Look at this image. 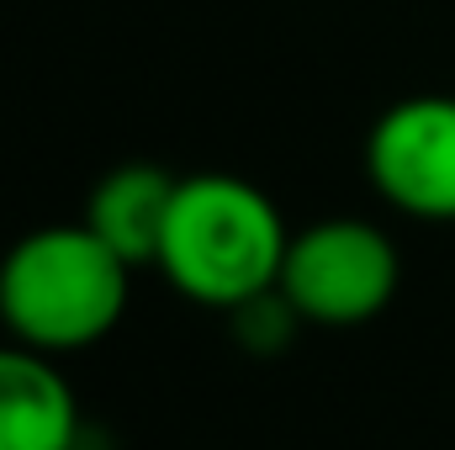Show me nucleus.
<instances>
[{
	"instance_id": "5",
	"label": "nucleus",
	"mask_w": 455,
	"mask_h": 450,
	"mask_svg": "<svg viewBox=\"0 0 455 450\" xmlns=\"http://www.w3.org/2000/svg\"><path fill=\"white\" fill-rule=\"evenodd\" d=\"M0 450H80V403L43 350L0 344Z\"/></svg>"
},
{
	"instance_id": "1",
	"label": "nucleus",
	"mask_w": 455,
	"mask_h": 450,
	"mask_svg": "<svg viewBox=\"0 0 455 450\" xmlns=\"http://www.w3.org/2000/svg\"><path fill=\"white\" fill-rule=\"evenodd\" d=\"M286 244L291 233L281 223V207L254 181L228 170H202L175 186V207L154 265L180 297L233 313L275 292Z\"/></svg>"
},
{
	"instance_id": "7",
	"label": "nucleus",
	"mask_w": 455,
	"mask_h": 450,
	"mask_svg": "<svg viewBox=\"0 0 455 450\" xmlns=\"http://www.w3.org/2000/svg\"><path fill=\"white\" fill-rule=\"evenodd\" d=\"M80 450H85V446H80Z\"/></svg>"
},
{
	"instance_id": "6",
	"label": "nucleus",
	"mask_w": 455,
	"mask_h": 450,
	"mask_svg": "<svg viewBox=\"0 0 455 450\" xmlns=\"http://www.w3.org/2000/svg\"><path fill=\"white\" fill-rule=\"evenodd\" d=\"M175 175L148 165V159H132V165H116L107 170L96 186H91V202H85V218L101 244H112L116 254L138 270V265H154L159 260V244H164V223H170V207H175Z\"/></svg>"
},
{
	"instance_id": "3",
	"label": "nucleus",
	"mask_w": 455,
	"mask_h": 450,
	"mask_svg": "<svg viewBox=\"0 0 455 450\" xmlns=\"http://www.w3.org/2000/svg\"><path fill=\"white\" fill-rule=\"evenodd\" d=\"M397 281H403V260L381 228L360 218H323L291 233L275 286L302 313V324L355 329L387 313V302L397 297Z\"/></svg>"
},
{
	"instance_id": "2",
	"label": "nucleus",
	"mask_w": 455,
	"mask_h": 450,
	"mask_svg": "<svg viewBox=\"0 0 455 450\" xmlns=\"http://www.w3.org/2000/svg\"><path fill=\"white\" fill-rule=\"evenodd\" d=\"M132 265L85 223L32 228L0 260V324L43 355L91 350L122 324Z\"/></svg>"
},
{
	"instance_id": "4",
	"label": "nucleus",
	"mask_w": 455,
	"mask_h": 450,
	"mask_svg": "<svg viewBox=\"0 0 455 450\" xmlns=\"http://www.w3.org/2000/svg\"><path fill=\"white\" fill-rule=\"evenodd\" d=\"M365 175L387 207L419 223H455V96H403L371 122Z\"/></svg>"
}]
</instances>
